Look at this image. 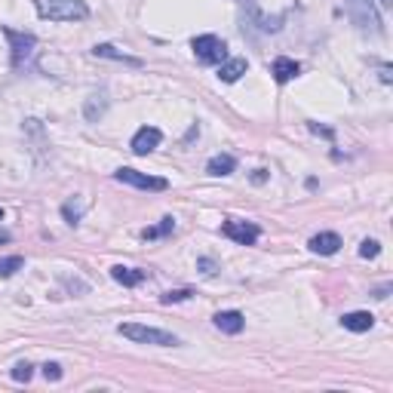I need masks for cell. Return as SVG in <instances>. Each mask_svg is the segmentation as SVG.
Returning a JSON list of instances; mask_svg holds the SVG:
<instances>
[{
	"label": "cell",
	"instance_id": "obj_1",
	"mask_svg": "<svg viewBox=\"0 0 393 393\" xmlns=\"http://www.w3.org/2000/svg\"><path fill=\"white\" fill-rule=\"evenodd\" d=\"M34 6L37 15L50 22H80L89 15L83 0H34Z\"/></svg>",
	"mask_w": 393,
	"mask_h": 393
},
{
	"label": "cell",
	"instance_id": "obj_2",
	"mask_svg": "<svg viewBox=\"0 0 393 393\" xmlns=\"http://www.w3.org/2000/svg\"><path fill=\"white\" fill-rule=\"evenodd\" d=\"M117 332L123 338H129V341H135V344H157V348H175V344H181L179 335L166 332V329L142 326V322H120Z\"/></svg>",
	"mask_w": 393,
	"mask_h": 393
},
{
	"label": "cell",
	"instance_id": "obj_3",
	"mask_svg": "<svg viewBox=\"0 0 393 393\" xmlns=\"http://www.w3.org/2000/svg\"><path fill=\"white\" fill-rule=\"evenodd\" d=\"M344 10H348L350 22L363 31V34H381L384 31L381 15H378V10H375L372 0H344Z\"/></svg>",
	"mask_w": 393,
	"mask_h": 393
},
{
	"label": "cell",
	"instance_id": "obj_4",
	"mask_svg": "<svg viewBox=\"0 0 393 393\" xmlns=\"http://www.w3.org/2000/svg\"><path fill=\"white\" fill-rule=\"evenodd\" d=\"M191 50H194V56H197L200 65H221V61L228 59V43L221 40V37H215V34L194 37Z\"/></svg>",
	"mask_w": 393,
	"mask_h": 393
},
{
	"label": "cell",
	"instance_id": "obj_5",
	"mask_svg": "<svg viewBox=\"0 0 393 393\" xmlns=\"http://www.w3.org/2000/svg\"><path fill=\"white\" fill-rule=\"evenodd\" d=\"M3 37L10 40V50H13V68L28 65L31 56H34L37 37L34 34H25V31H13V28H3Z\"/></svg>",
	"mask_w": 393,
	"mask_h": 393
},
{
	"label": "cell",
	"instance_id": "obj_6",
	"mask_svg": "<svg viewBox=\"0 0 393 393\" xmlns=\"http://www.w3.org/2000/svg\"><path fill=\"white\" fill-rule=\"evenodd\" d=\"M114 175H117V181L133 184V188H142V191H166V188H169L166 179H157V175H144V172H138V169H129V166L117 169Z\"/></svg>",
	"mask_w": 393,
	"mask_h": 393
},
{
	"label": "cell",
	"instance_id": "obj_7",
	"mask_svg": "<svg viewBox=\"0 0 393 393\" xmlns=\"http://www.w3.org/2000/svg\"><path fill=\"white\" fill-rule=\"evenodd\" d=\"M221 234L228 237V240L240 243V246H252L261 237L258 225H252V221H237V218H228L225 225H221Z\"/></svg>",
	"mask_w": 393,
	"mask_h": 393
},
{
	"label": "cell",
	"instance_id": "obj_8",
	"mask_svg": "<svg viewBox=\"0 0 393 393\" xmlns=\"http://www.w3.org/2000/svg\"><path fill=\"white\" fill-rule=\"evenodd\" d=\"M160 142H163V133H160L157 126H142V129H138V133L133 135V154L144 157V154H151Z\"/></svg>",
	"mask_w": 393,
	"mask_h": 393
},
{
	"label": "cell",
	"instance_id": "obj_9",
	"mask_svg": "<svg viewBox=\"0 0 393 393\" xmlns=\"http://www.w3.org/2000/svg\"><path fill=\"white\" fill-rule=\"evenodd\" d=\"M243 326H246V317H243L240 311H221V313H215V329H218V332L240 335Z\"/></svg>",
	"mask_w": 393,
	"mask_h": 393
},
{
	"label": "cell",
	"instance_id": "obj_10",
	"mask_svg": "<svg viewBox=\"0 0 393 393\" xmlns=\"http://www.w3.org/2000/svg\"><path fill=\"white\" fill-rule=\"evenodd\" d=\"M338 249H341V237L332 230H322L311 240V252H317V255H335Z\"/></svg>",
	"mask_w": 393,
	"mask_h": 393
},
{
	"label": "cell",
	"instance_id": "obj_11",
	"mask_svg": "<svg viewBox=\"0 0 393 393\" xmlns=\"http://www.w3.org/2000/svg\"><path fill=\"white\" fill-rule=\"evenodd\" d=\"M341 326L348 332H369L375 326V317L369 311H353V313H344L341 317Z\"/></svg>",
	"mask_w": 393,
	"mask_h": 393
},
{
	"label": "cell",
	"instance_id": "obj_12",
	"mask_svg": "<svg viewBox=\"0 0 393 393\" xmlns=\"http://www.w3.org/2000/svg\"><path fill=\"white\" fill-rule=\"evenodd\" d=\"M246 68H249V61L246 59H225L218 65V80H225V83H237L240 77L246 74Z\"/></svg>",
	"mask_w": 393,
	"mask_h": 393
},
{
	"label": "cell",
	"instance_id": "obj_13",
	"mask_svg": "<svg viewBox=\"0 0 393 393\" xmlns=\"http://www.w3.org/2000/svg\"><path fill=\"white\" fill-rule=\"evenodd\" d=\"M111 276L120 283V286H126V289H133V286H142L144 283V271H138V267H123V265H117V267H111Z\"/></svg>",
	"mask_w": 393,
	"mask_h": 393
},
{
	"label": "cell",
	"instance_id": "obj_14",
	"mask_svg": "<svg viewBox=\"0 0 393 393\" xmlns=\"http://www.w3.org/2000/svg\"><path fill=\"white\" fill-rule=\"evenodd\" d=\"M92 56H96V59H111V61H123V65H133V68H138V65H142V59H133V56H126V52H120L117 46H111V43H98L96 50H92Z\"/></svg>",
	"mask_w": 393,
	"mask_h": 393
},
{
	"label": "cell",
	"instance_id": "obj_15",
	"mask_svg": "<svg viewBox=\"0 0 393 393\" xmlns=\"http://www.w3.org/2000/svg\"><path fill=\"white\" fill-rule=\"evenodd\" d=\"M271 71H274V80H276V83H289L292 77H298L302 65H298L295 59H286V56H283V59H276V61H274Z\"/></svg>",
	"mask_w": 393,
	"mask_h": 393
},
{
	"label": "cell",
	"instance_id": "obj_16",
	"mask_svg": "<svg viewBox=\"0 0 393 393\" xmlns=\"http://www.w3.org/2000/svg\"><path fill=\"white\" fill-rule=\"evenodd\" d=\"M237 169V160L230 154H215V157L206 163V172L209 175H230Z\"/></svg>",
	"mask_w": 393,
	"mask_h": 393
},
{
	"label": "cell",
	"instance_id": "obj_17",
	"mask_svg": "<svg viewBox=\"0 0 393 393\" xmlns=\"http://www.w3.org/2000/svg\"><path fill=\"white\" fill-rule=\"evenodd\" d=\"M172 230H175V221L163 218L157 228H144L142 230V240H157V237H166V234H172Z\"/></svg>",
	"mask_w": 393,
	"mask_h": 393
},
{
	"label": "cell",
	"instance_id": "obj_18",
	"mask_svg": "<svg viewBox=\"0 0 393 393\" xmlns=\"http://www.w3.org/2000/svg\"><path fill=\"white\" fill-rule=\"evenodd\" d=\"M22 267H25V258H22V255L0 258V280H6V276H13L15 271H22Z\"/></svg>",
	"mask_w": 393,
	"mask_h": 393
},
{
	"label": "cell",
	"instance_id": "obj_19",
	"mask_svg": "<svg viewBox=\"0 0 393 393\" xmlns=\"http://www.w3.org/2000/svg\"><path fill=\"white\" fill-rule=\"evenodd\" d=\"M31 375H34V366L31 363H15V369H13L15 381H31Z\"/></svg>",
	"mask_w": 393,
	"mask_h": 393
},
{
	"label": "cell",
	"instance_id": "obj_20",
	"mask_svg": "<svg viewBox=\"0 0 393 393\" xmlns=\"http://www.w3.org/2000/svg\"><path fill=\"white\" fill-rule=\"evenodd\" d=\"M194 295L191 289H175V292H166L163 295V304H175V302H188V298Z\"/></svg>",
	"mask_w": 393,
	"mask_h": 393
},
{
	"label": "cell",
	"instance_id": "obj_21",
	"mask_svg": "<svg viewBox=\"0 0 393 393\" xmlns=\"http://www.w3.org/2000/svg\"><path fill=\"white\" fill-rule=\"evenodd\" d=\"M61 215L68 218V225H77V221H80V215H83V206H77V209H74V203H65V206H61Z\"/></svg>",
	"mask_w": 393,
	"mask_h": 393
},
{
	"label": "cell",
	"instance_id": "obj_22",
	"mask_svg": "<svg viewBox=\"0 0 393 393\" xmlns=\"http://www.w3.org/2000/svg\"><path fill=\"white\" fill-rule=\"evenodd\" d=\"M378 252H381L378 240H363V246H359V255L363 258H378Z\"/></svg>",
	"mask_w": 393,
	"mask_h": 393
},
{
	"label": "cell",
	"instance_id": "obj_23",
	"mask_svg": "<svg viewBox=\"0 0 393 393\" xmlns=\"http://www.w3.org/2000/svg\"><path fill=\"white\" fill-rule=\"evenodd\" d=\"M61 375H65V372H61L59 363H46V366H43V378H46V381H61Z\"/></svg>",
	"mask_w": 393,
	"mask_h": 393
},
{
	"label": "cell",
	"instance_id": "obj_24",
	"mask_svg": "<svg viewBox=\"0 0 393 393\" xmlns=\"http://www.w3.org/2000/svg\"><path fill=\"white\" fill-rule=\"evenodd\" d=\"M200 267H203V274H206V276H212V274H215V265H212L209 258H200Z\"/></svg>",
	"mask_w": 393,
	"mask_h": 393
},
{
	"label": "cell",
	"instance_id": "obj_25",
	"mask_svg": "<svg viewBox=\"0 0 393 393\" xmlns=\"http://www.w3.org/2000/svg\"><path fill=\"white\" fill-rule=\"evenodd\" d=\"M387 292H390V286H381V289H375V298H387Z\"/></svg>",
	"mask_w": 393,
	"mask_h": 393
},
{
	"label": "cell",
	"instance_id": "obj_26",
	"mask_svg": "<svg viewBox=\"0 0 393 393\" xmlns=\"http://www.w3.org/2000/svg\"><path fill=\"white\" fill-rule=\"evenodd\" d=\"M6 240H10V234H0V243H6Z\"/></svg>",
	"mask_w": 393,
	"mask_h": 393
},
{
	"label": "cell",
	"instance_id": "obj_27",
	"mask_svg": "<svg viewBox=\"0 0 393 393\" xmlns=\"http://www.w3.org/2000/svg\"><path fill=\"white\" fill-rule=\"evenodd\" d=\"M381 3H387V6H390V3H393V0H381Z\"/></svg>",
	"mask_w": 393,
	"mask_h": 393
},
{
	"label": "cell",
	"instance_id": "obj_28",
	"mask_svg": "<svg viewBox=\"0 0 393 393\" xmlns=\"http://www.w3.org/2000/svg\"><path fill=\"white\" fill-rule=\"evenodd\" d=\"M0 218H3V209H0Z\"/></svg>",
	"mask_w": 393,
	"mask_h": 393
}]
</instances>
